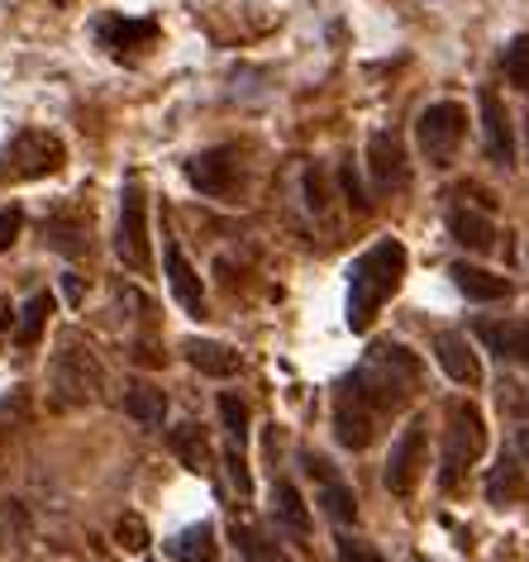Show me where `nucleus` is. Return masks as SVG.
Wrapping results in <instances>:
<instances>
[{
  "instance_id": "a211bd4d",
  "label": "nucleus",
  "mask_w": 529,
  "mask_h": 562,
  "mask_svg": "<svg viewBox=\"0 0 529 562\" xmlns=\"http://www.w3.org/2000/svg\"><path fill=\"white\" fill-rule=\"evenodd\" d=\"M124 415L144 429H162L167 419V391L153 386V382H130L124 386Z\"/></svg>"
},
{
  "instance_id": "2eb2a0df",
  "label": "nucleus",
  "mask_w": 529,
  "mask_h": 562,
  "mask_svg": "<svg viewBox=\"0 0 529 562\" xmlns=\"http://www.w3.org/2000/svg\"><path fill=\"white\" fill-rule=\"evenodd\" d=\"M372 429H378V415L363 411L353 396H339V405H334V439L358 453V448L372 443Z\"/></svg>"
},
{
  "instance_id": "aec40b11",
  "label": "nucleus",
  "mask_w": 529,
  "mask_h": 562,
  "mask_svg": "<svg viewBox=\"0 0 529 562\" xmlns=\"http://www.w3.org/2000/svg\"><path fill=\"white\" fill-rule=\"evenodd\" d=\"M187 362L196 368L201 376H234L239 372V353L229 344H215V339H187L182 344Z\"/></svg>"
},
{
  "instance_id": "39448f33",
  "label": "nucleus",
  "mask_w": 529,
  "mask_h": 562,
  "mask_svg": "<svg viewBox=\"0 0 529 562\" xmlns=\"http://www.w3.org/2000/svg\"><path fill=\"white\" fill-rule=\"evenodd\" d=\"M482 443H486V429H482V415L472 401H453L449 405V429H443V472H439V486L453 491L463 468L482 458Z\"/></svg>"
},
{
  "instance_id": "f8f14e48",
  "label": "nucleus",
  "mask_w": 529,
  "mask_h": 562,
  "mask_svg": "<svg viewBox=\"0 0 529 562\" xmlns=\"http://www.w3.org/2000/svg\"><path fill=\"white\" fill-rule=\"evenodd\" d=\"M435 362L449 372V382H458V386H482V362H477V353H472L468 334L439 329L435 334Z\"/></svg>"
},
{
  "instance_id": "9b49d317",
  "label": "nucleus",
  "mask_w": 529,
  "mask_h": 562,
  "mask_svg": "<svg viewBox=\"0 0 529 562\" xmlns=\"http://www.w3.org/2000/svg\"><path fill=\"white\" fill-rule=\"evenodd\" d=\"M477 110H482V144H486V158H492L496 167H510V162H515V124H510L506 101H500L492 87H482Z\"/></svg>"
},
{
  "instance_id": "412c9836",
  "label": "nucleus",
  "mask_w": 529,
  "mask_h": 562,
  "mask_svg": "<svg viewBox=\"0 0 529 562\" xmlns=\"http://www.w3.org/2000/svg\"><path fill=\"white\" fill-rule=\"evenodd\" d=\"M162 548H167V558H177V562H215V553H220L215 525H211V519H201V525L172 533Z\"/></svg>"
},
{
  "instance_id": "c9c22d12",
  "label": "nucleus",
  "mask_w": 529,
  "mask_h": 562,
  "mask_svg": "<svg viewBox=\"0 0 529 562\" xmlns=\"http://www.w3.org/2000/svg\"><path fill=\"white\" fill-rule=\"evenodd\" d=\"M63 291H67V301L77 305V301H81V277H72V272H67V277H63Z\"/></svg>"
},
{
  "instance_id": "f704fd0d",
  "label": "nucleus",
  "mask_w": 529,
  "mask_h": 562,
  "mask_svg": "<svg viewBox=\"0 0 529 562\" xmlns=\"http://www.w3.org/2000/svg\"><path fill=\"white\" fill-rule=\"evenodd\" d=\"M24 419V391H10L5 401H0V434H10Z\"/></svg>"
},
{
  "instance_id": "0eeeda50",
  "label": "nucleus",
  "mask_w": 529,
  "mask_h": 562,
  "mask_svg": "<svg viewBox=\"0 0 529 562\" xmlns=\"http://www.w3.org/2000/svg\"><path fill=\"white\" fill-rule=\"evenodd\" d=\"M463 134H468V110L458 105V101H439V105L420 110V120H415V138H420L425 158L435 162V167H449L453 162V153H458V144H463Z\"/></svg>"
},
{
  "instance_id": "bb28decb",
  "label": "nucleus",
  "mask_w": 529,
  "mask_h": 562,
  "mask_svg": "<svg viewBox=\"0 0 529 562\" xmlns=\"http://www.w3.org/2000/svg\"><path fill=\"white\" fill-rule=\"evenodd\" d=\"M515 491H520V468H515V458H500L496 472H492V482H486V496H492V501H510Z\"/></svg>"
},
{
  "instance_id": "1a4fd4ad",
  "label": "nucleus",
  "mask_w": 529,
  "mask_h": 562,
  "mask_svg": "<svg viewBox=\"0 0 529 562\" xmlns=\"http://www.w3.org/2000/svg\"><path fill=\"white\" fill-rule=\"evenodd\" d=\"M187 181L211 201H229L239 191V148H205L187 162Z\"/></svg>"
},
{
  "instance_id": "6ab92c4d",
  "label": "nucleus",
  "mask_w": 529,
  "mask_h": 562,
  "mask_svg": "<svg viewBox=\"0 0 529 562\" xmlns=\"http://www.w3.org/2000/svg\"><path fill=\"white\" fill-rule=\"evenodd\" d=\"M449 277H453V286L463 291L468 301H506V296H510V281H506V277H496V272H486V267L453 262V267H449Z\"/></svg>"
},
{
  "instance_id": "a878e982",
  "label": "nucleus",
  "mask_w": 529,
  "mask_h": 562,
  "mask_svg": "<svg viewBox=\"0 0 529 562\" xmlns=\"http://www.w3.org/2000/svg\"><path fill=\"white\" fill-rule=\"evenodd\" d=\"M220 419H225V429H229L234 443L248 439V405L234 396V391H225V396H220Z\"/></svg>"
},
{
  "instance_id": "f257e3e1",
  "label": "nucleus",
  "mask_w": 529,
  "mask_h": 562,
  "mask_svg": "<svg viewBox=\"0 0 529 562\" xmlns=\"http://www.w3.org/2000/svg\"><path fill=\"white\" fill-rule=\"evenodd\" d=\"M415 382H420V358L406 344H372L363 362L353 368V376H348L344 396H353L372 415H386L410 401Z\"/></svg>"
},
{
  "instance_id": "2f4dec72",
  "label": "nucleus",
  "mask_w": 529,
  "mask_h": 562,
  "mask_svg": "<svg viewBox=\"0 0 529 562\" xmlns=\"http://www.w3.org/2000/svg\"><path fill=\"white\" fill-rule=\"evenodd\" d=\"M339 187H344V201L348 205H353V210H368L372 201H368V191H363V181H358V172H353V167H339Z\"/></svg>"
},
{
  "instance_id": "393cba45",
  "label": "nucleus",
  "mask_w": 529,
  "mask_h": 562,
  "mask_svg": "<svg viewBox=\"0 0 529 562\" xmlns=\"http://www.w3.org/2000/svg\"><path fill=\"white\" fill-rule=\"evenodd\" d=\"M500 67H506L510 87H520L529 95V34L510 38V48H506V58H500Z\"/></svg>"
},
{
  "instance_id": "7ed1b4c3",
  "label": "nucleus",
  "mask_w": 529,
  "mask_h": 562,
  "mask_svg": "<svg viewBox=\"0 0 529 562\" xmlns=\"http://www.w3.org/2000/svg\"><path fill=\"white\" fill-rule=\"evenodd\" d=\"M48 391L58 411H77V405H95L105 391V368L95 358V348L81 334L67 329L58 339V353L48 362Z\"/></svg>"
},
{
  "instance_id": "9d476101",
  "label": "nucleus",
  "mask_w": 529,
  "mask_h": 562,
  "mask_svg": "<svg viewBox=\"0 0 529 562\" xmlns=\"http://www.w3.org/2000/svg\"><path fill=\"white\" fill-rule=\"evenodd\" d=\"M368 177L378 191H401L410 181V167H406V144L392 134V130H372L368 138Z\"/></svg>"
},
{
  "instance_id": "6e6552de",
  "label": "nucleus",
  "mask_w": 529,
  "mask_h": 562,
  "mask_svg": "<svg viewBox=\"0 0 529 562\" xmlns=\"http://www.w3.org/2000/svg\"><path fill=\"white\" fill-rule=\"evenodd\" d=\"M425 415H415L406 429H401V439L392 443V458H386V472H382V482L392 496H410L415 486H420V476H425Z\"/></svg>"
},
{
  "instance_id": "ddd939ff",
  "label": "nucleus",
  "mask_w": 529,
  "mask_h": 562,
  "mask_svg": "<svg viewBox=\"0 0 529 562\" xmlns=\"http://www.w3.org/2000/svg\"><path fill=\"white\" fill-rule=\"evenodd\" d=\"M162 267H167V286H172L177 305H182V311H191V315H205V286H201V272L187 262V252L177 248V244H167Z\"/></svg>"
},
{
  "instance_id": "b1692460",
  "label": "nucleus",
  "mask_w": 529,
  "mask_h": 562,
  "mask_svg": "<svg viewBox=\"0 0 529 562\" xmlns=\"http://www.w3.org/2000/svg\"><path fill=\"white\" fill-rule=\"evenodd\" d=\"M48 315H53V296H48V291H38V296H30V305L20 311V329H15V339H20L24 348L38 344V334H44Z\"/></svg>"
},
{
  "instance_id": "c756f323",
  "label": "nucleus",
  "mask_w": 529,
  "mask_h": 562,
  "mask_svg": "<svg viewBox=\"0 0 529 562\" xmlns=\"http://www.w3.org/2000/svg\"><path fill=\"white\" fill-rule=\"evenodd\" d=\"M172 448L191 462V468L201 472V462H205V439H201V429H191V425H187V429H177V434H172Z\"/></svg>"
},
{
  "instance_id": "cd10ccee",
  "label": "nucleus",
  "mask_w": 529,
  "mask_h": 562,
  "mask_svg": "<svg viewBox=\"0 0 529 562\" xmlns=\"http://www.w3.org/2000/svg\"><path fill=\"white\" fill-rule=\"evenodd\" d=\"M44 238L58 252H81V248H87V229H81V224H63V220H53L44 229Z\"/></svg>"
},
{
  "instance_id": "5701e85b",
  "label": "nucleus",
  "mask_w": 529,
  "mask_h": 562,
  "mask_svg": "<svg viewBox=\"0 0 529 562\" xmlns=\"http://www.w3.org/2000/svg\"><path fill=\"white\" fill-rule=\"evenodd\" d=\"M272 505H277V519H282L286 529H296V533H311V510H305L301 491L291 486V482H277V486H272Z\"/></svg>"
},
{
  "instance_id": "dca6fc26",
  "label": "nucleus",
  "mask_w": 529,
  "mask_h": 562,
  "mask_svg": "<svg viewBox=\"0 0 529 562\" xmlns=\"http://www.w3.org/2000/svg\"><path fill=\"white\" fill-rule=\"evenodd\" d=\"M305 472L325 482V486H319V505H325V510H329V519H339V525H348V519L358 515L353 491H348V486L339 482V476L329 472V462H325V458H315V453H305Z\"/></svg>"
},
{
  "instance_id": "e433bc0d",
  "label": "nucleus",
  "mask_w": 529,
  "mask_h": 562,
  "mask_svg": "<svg viewBox=\"0 0 529 562\" xmlns=\"http://www.w3.org/2000/svg\"><path fill=\"white\" fill-rule=\"evenodd\" d=\"M520 453H525V462H529V425L520 429Z\"/></svg>"
},
{
  "instance_id": "7c9ffc66",
  "label": "nucleus",
  "mask_w": 529,
  "mask_h": 562,
  "mask_svg": "<svg viewBox=\"0 0 529 562\" xmlns=\"http://www.w3.org/2000/svg\"><path fill=\"white\" fill-rule=\"evenodd\" d=\"M225 468H229L234 491H239V496H248V491H254V476H248V462H244V453H239V443L225 448Z\"/></svg>"
},
{
  "instance_id": "58836bf2",
  "label": "nucleus",
  "mask_w": 529,
  "mask_h": 562,
  "mask_svg": "<svg viewBox=\"0 0 529 562\" xmlns=\"http://www.w3.org/2000/svg\"><path fill=\"white\" fill-rule=\"evenodd\" d=\"M415 562H425V558H415Z\"/></svg>"
},
{
  "instance_id": "4c0bfd02",
  "label": "nucleus",
  "mask_w": 529,
  "mask_h": 562,
  "mask_svg": "<svg viewBox=\"0 0 529 562\" xmlns=\"http://www.w3.org/2000/svg\"><path fill=\"white\" fill-rule=\"evenodd\" d=\"M525 162H529V120H525Z\"/></svg>"
},
{
  "instance_id": "20e7f679",
  "label": "nucleus",
  "mask_w": 529,
  "mask_h": 562,
  "mask_svg": "<svg viewBox=\"0 0 529 562\" xmlns=\"http://www.w3.org/2000/svg\"><path fill=\"white\" fill-rule=\"evenodd\" d=\"M67 162V148L58 134L48 130H20L0 153V181H38L53 177Z\"/></svg>"
},
{
  "instance_id": "423d86ee",
  "label": "nucleus",
  "mask_w": 529,
  "mask_h": 562,
  "mask_svg": "<svg viewBox=\"0 0 529 562\" xmlns=\"http://www.w3.org/2000/svg\"><path fill=\"white\" fill-rule=\"evenodd\" d=\"M115 252L130 272H148L153 267V238H148V195L138 181L120 191V234H115Z\"/></svg>"
},
{
  "instance_id": "c85d7f7f",
  "label": "nucleus",
  "mask_w": 529,
  "mask_h": 562,
  "mask_svg": "<svg viewBox=\"0 0 529 562\" xmlns=\"http://www.w3.org/2000/svg\"><path fill=\"white\" fill-rule=\"evenodd\" d=\"M115 539H120V548H130V553H144V548L153 543L148 539V525L138 515H124L120 525H115Z\"/></svg>"
},
{
  "instance_id": "f03ea898",
  "label": "nucleus",
  "mask_w": 529,
  "mask_h": 562,
  "mask_svg": "<svg viewBox=\"0 0 529 562\" xmlns=\"http://www.w3.org/2000/svg\"><path fill=\"white\" fill-rule=\"evenodd\" d=\"M406 262H410V252H406L401 238H378L363 258L348 267V329L353 334L372 329L378 311L401 291Z\"/></svg>"
},
{
  "instance_id": "72a5a7b5",
  "label": "nucleus",
  "mask_w": 529,
  "mask_h": 562,
  "mask_svg": "<svg viewBox=\"0 0 529 562\" xmlns=\"http://www.w3.org/2000/svg\"><path fill=\"white\" fill-rule=\"evenodd\" d=\"M339 562H386L378 548H368V543H358V539H348V533H339Z\"/></svg>"
},
{
  "instance_id": "f3484780",
  "label": "nucleus",
  "mask_w": 529,
  "mask_h": 562,
  "mask_svg": "<svg viewBox=\"0 0 529 562\" xmlns=\"http://www.w3.org/2000/svg\"><path fill=\"white\" fill-rule=\"evenodd\" d=\"M449 234H453V244H463L472 252H492L496 248V224L482 215V210H468V205H458L449 210Z\"/></svg>"
},
{
  "instance_id": "4468645a",
  "label": "nucleus",
  "mask_w": 529,
  "mask_h": 562,
  "mask_svg": "<svg viewBox=\"0 0 529 562\" xmlns=\"http://www.w3.org/2000/svg\"><path fill=\"white\" fill-rule=\"evenodd\" d=\"M477 339L492 348L496 358L510 362H529V319H482Z\"/></svg>"
},
{
  "instance_id": "473e14b6",
  "label": "nucleus",
  "mask_w": 529,
  "mask_h": 562,
  "mask_svg": "<svg viewBox=\"0 0 529 562\" xmlns=\"http://www.w3.org/2000/svg\"><path fill=\"white\" fill-rule=\"evenodd\" d=\"M20 229H24V210H20V205L0 210V252H5V248H15Z\"/></svg>"
},
{
  "instance_id": "4be33fe9",
  "label": "nucleus",
  "mask_w": 529,
  "mask_h": 562,
  "mask_svg": "<svg viewBox=\"0 0 529 562\" xmlns=\"http://www.w3.org/2000/svg\"><path fill=\"white\" fill-rule=\"evenodd\" d=\"M153 34H158V24L153 20H105L101 24L105 48H115V53H124L130 44H153Z\"/></svg>"
}]
</instances>
